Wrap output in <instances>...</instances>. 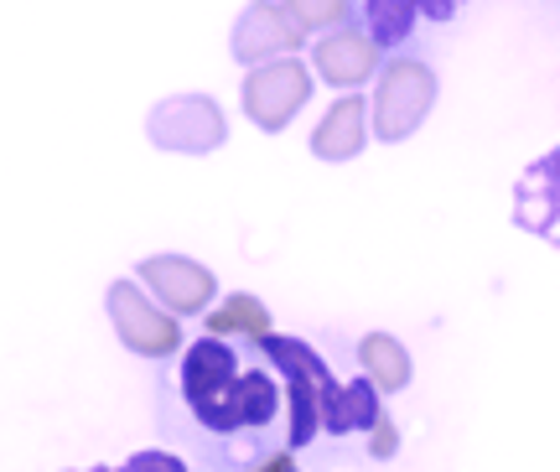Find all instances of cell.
I'll list each match as a JSON object with an SVG mask.
<instances>
[{
    "label": "cell",
    "mask_w": 560,
    "mask_h": 472,
    "mask_svg": "<svg viewBox=\"0 0 560 472\" xmlns=\"http://www.w3.org/2000/svg\"><path fill=\"white\" fill-rule=\"evenodd\" d=\"M380 400L369 390V379H353V384H338L332 390V405L322 415V431L332 436H348V431H374V421H380Z\"/></svg>",
    "instance_id": "cell-12"
},
{
    "label": "cell",
    "mask_w": 560,
    "mask_h": 472,
    "mask_svg": "<svg viewBox=\"0 0 560 472\" xmlns=\"http://www.w3.org/2000/svg\"><path fill=\"white\" fill-rule=\"evenodd\" d=\"M104 307H109V322H115V333L130 354L140 358H172L182 348V327L172 312H161L151 296L140 291L136 280H115L109 296H104Z\"/></svg>",
    "instance_id": "cell-4"
},
{
    "label": "cell",
    "mask_w": 560,
    "mask_h": 472,
    "mask_svg": "<svg viewBox=\"0 0 560 472\" xmlns=\"http://www.w3.org/2000/svg\"><path fill=\"white\" fill-rule=\"evenodd\" d=\"M89 472H109V468H89Z\"/></svg>",
    "instance_id": "cell-20"
},
{
    "label": "cell",
    "mask_w": 560,
    "mask_h": 472,
    "mask_svg": "<svg viewBox=\"0 0 560 472\" xmlns=\"http://www.w3.org/2000/svg\"><path fill=\"white\" fill-rule=\"evenodd\" d=\"M312 99V73L301 68L296 58H276V62H260L249 79H244V115L255 119L260 130H285L296 110Z\"/></svg>",
    "instance_id": "cell-5"
},
{
    "label": "cell",
    "mask_w": 560,
    "mask_h": 472,
    "mask_svg": "<svg viewBox=\"0 0 560 472\" xmlns=\"http://www.w3.org/2000/svg\"><path fill=\"white\" fill-rule=\"evenodd\" d=\"M363 140H369V104H363L359 94L338 99L327 115H322V125L312 130V151H317L322 161H353L363 151Z\"/></svg>",
    "instance_id": "cell-10"
},
{
    "label": "cell",
    "mask_w": 560,
    "mask_h": 472,
    "mask_svg": "<svg viewBox=\"0 0 560 472\" xmlns=\"http://www.w3.org/2000/svg\"><path fill=\"white\" fill-rule=\"evenodd\" d=\"M140 280L156 291V301L166 312H177V316H198L213 301V291H219L213 270H202L198 260H187V255L140 260Z\"/></svg>",
    "instance_id": "cell-7"
},
{
    "label": "cell",
    "mask_w": 560,
    "mask_h": 472,
    "mask_svg": "<svg viewBox=\"0 0 560 472\" xmlns=\"http://www.w3.org/2000/svg\"><path fill=\"white\" fill-rule=\"evenodd\" d=\"M363 26V37L374 42V47H389V42H400L405 32H410V26H416V11H410V5H380V0H374V5H363L359 16H353Z\"/></svg>",
    "instance_id": "cell-15"
},
{
    "label": "cell",
    "mask_w": 560,
    "mask_h": 472,
    "mask_svg": "<svg viewBox=\"0 0 560 472\" xmlns=\"http://www.w3.org/2000/svg\"><path fill=\"white\" fill-rule=\"evenodd\" d=\"M177 394L202 441H265L280 421V379L265 354L223 337H198L177 369Z\"/></svg>",
    "instance_id": "cell-1"
},
{
    "label": "cell",
    "mask_w": 560,
    "mask_h": 472,
    "mask_svg": "<svg viewBox=\"0 0 560 472\" xmlns=\"http://www.w3.org/2000/svg\"><path fill=\"white\" fill-rule=\"evenodd\" d=\"M301 42L306 37L285 21V11L270 5V0H260V5H249L240 16V26H234V58L260 68V62H276V58H285V53H296Z\"/></svg>",
    "instance_id": "cell-9"
},
{
    "label": "cell",
    "mask_w": 560,
    "mask_h": 472,
    "mask_svg": "<svg viewBox=\"0 0 560 472\" xmlns=\"http://www.w3.org/2000/svg\"><path fill=\"white\" fill-rule=\"evenodd\" d=\"M120 472H187V462L172 452H136Z\"/></svg>",
    "instance_id": "cell-16"
},
{
    "label": "cell",
    "mask_w": 560,
    "mask_h": 472,
    "mask_svg": "<svg viewBox=\"0 0 560 472\" xmlns=\"http://www.w3.org/2000/svg\"><path fill=\"white\" fill-rule=\"evenodd\" d=\"M359 358H363V375H369V390L395 394V390H405V384H410V354H405L400 337L369 333L359 343Z\"/></svg>",
    "instance_id": "cell-11"
},
{
    "label": "cell",
    "mask_w": 560,
    "mask_h": 472,
    "mask_svg": "<svg viewBox=\"0 0 560 472\" xmlns=\"http://www.w3.org/2000/svg\"><path fill=\"white\" fill-rule=\"evenodd\" d=\"M265 354V364H276L280 369V394H285V411H291V431H285V441L291 447H306L312 436L322 431V415H327V405H332V390H338V379H332V369H327V358L317 354V348H306V343H296V337H265V343H255Z\"/></svg>",
    "instance_id": "cell-2"
},
{
    "label": "cell",
    "mask_w": 560,
    "mask_h": 472,
    "mask_svg": "<svg viewBox=\"0 0 560 472\" xmlns=\"http://www.w3.org/2000/svg\"><path fill=\"white\" fill-rule=\"evenodd\" d=\"M270 333H276V327H270V312H265L255 296H229L219 312H208V337H223V343H234V337L265 343Z\"/></svg>",
    "instance_id": "cell-13"
},
{
    "label": "cell",
    "mask_w": 560,
    "mask_h": 472,
    "mask_svg": "<svg viewBox=\"0 0 560 472\" xmlns=\"http://www.w3.org/2000/svg\"><path fill=\"white\" fill-rule=\"evenodd\" d=\"M395 452V426H389V421H374V457H389Z\"/></svg>",
    "instance_id": "cell-17"
},
{
    "label": "cell",
    "mask_w": 560,
    "mask_h": 472,
    "mask_svg": "<svg viewBox=\"0 0 560 472\" xmlns=\"http://www.w3.org/2000/svg\"><path fill=\"white\" fill-rule=\"evenodd\" d=\"M255 472H270V457H265V468H255Z\"/></svg>",
    "instance_id": "cell-19"
},
{
    "label": "cell",
    "mask_w": 560,
    "mask_h": 472,
    "mask_svg": "<svg viewBox=\"0 0 560 472\" xmlns=\"http://www.w3.org/2000/svg\"><path fill=\"white\" fill-rule=\"evenodd\" d=\"M223 110L202 94H182L166 99L151 110V140L161 151H182V157H202V151H219L223 146Z\"/></svg>",
    "instance_id": "cell-6"
},
{
    "label": "cell",
    "mask_w": 560,
    "mask_h": 472,
    "mask_svg": "<svg viewBox=\"0 0 560 472\" xmlns=\"http://www.w3.org/2000/svg\"><path fill=\"white\" fill-rule=\"evenodd\" d=\"M270 472H296V462H291L285 452H276V457H270Z\"/></svg>",
    "instance_id": "cell-18"
},
{
    "label": "cell",
    "mask_w": 560,
    "mask_h": 472,
    "mask_svg": "<svg viewBox=\"0 0 560 472\" xmlns=\"http://www.w3.org/2000/svg\"><path fill=\"white\" fill-rule=\"evenodd\" d=\"M285 11V21L296 26L301 37H312V32H338V26H348L353 21V5H342V0H285L280 5Z\"/></svg>",
    "instance_id": "cell-14"
},
{
    "label": "cell",
    "mask_w": 560,
    "mask_h": 472,
    "mask_svg": "<svg viewBox=\"0 0 560 472\" xmlns=\"http://www.w3.org/2000/svg\"><path fill=\"white\" fill-rule=\"evenodd\" d=\"M312 62H317L322 83H332V89H359L380 73V47L363 37L359 21H348L338 32H327V37L312 47Z\"/></svg>",
    "instance_id": "cell-8"
},
{
    "label": "cell",
    "mask_w": 560,
    "mask_h": 472,
    "mask_svg": "<svg viewBox=\"0 0 560 472\" xmlns=\"http://www.w3.org/2000/svg\"><path fill=\"white\" fill-rule=\"evenodd\" d=\"M436 104V73L420 58H395L380 62V89L369 104V125L380 140H405L420 130V119Z\"/></svg>",
    "instance_id": "cell-3"
}]
</instances>
